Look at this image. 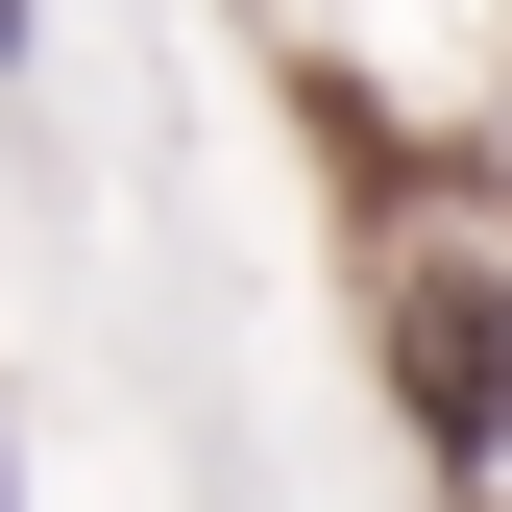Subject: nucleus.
<instances>
[{
    "mask_svg": "<svg viewBox=\"0 0 512 512\" xmlns=\"http://www.w3.org/2000/svg\"><path fill=\"white\" fill-rule=\"evenodd\" d=\"M0 512H25V464H0Z\"/></svg>",
    "mask_w": 512,
    "mask_h": 512,
    "instance_id": "nucleus-2",
    "label": "nucleus"
},
{
    "mask_svg": "<svg viewBox=\"0 0 512 512\" xmlns=\"http://www.w3.org/2000/svg\"><path fill=\"white\" fill-rule=\"evenodd\" d=\"M366 342H391L415 464L488 488V439H512V244H391V269H366Z\"/></svg>",
    "mask_w": 512,
    "mask_h": 512,
    "instance_id": "nucleus-1",
    "label": "nucleus"
}]
</instances>
